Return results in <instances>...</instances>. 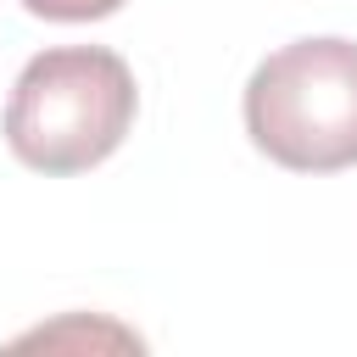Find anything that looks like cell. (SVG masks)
Instances as JSON below:
<instances>
[{"mask_svg": "<svg viewBox=\"0 0 357 357\" xmlns=\"http://www.w3.org/2000/svg\"><path fill=\"white\" fill-rule=\"evenodd\" d=\"M134 112L139 89L117 50L56 45L17 73L6 100V145L33 173H89L128 139Z\"/></svg>", "mask_w": 357, "mask_h": 357, "instance_id": "obj_1", "label": "cell"}, {"mask_svg": "<svg viewBox=\"0 0 357 357\" xmlns=\"http://www.w3.org/2000/svg\"><path fill=\"white\" fill-rule=\"evenodd\" d=\"M245 134L290 173L357 167V39H296L245 78Z\"/></svg>", "mask_w": 357, "mask_h": 357, "instance_id": "obj_2", "label": "cell"}, {"mask_svg": "<svg viewBox=\"0 0 357 357\" xmlns=\"http://www.w3.org/2000/svg\"><path fill=\"white\" fill-rule=\"evenodd\" d=\"M128 0H22V11L45 17V22H100L112 11H123Z\"/></svg>", "mask_w": 357, "mask_h": 357, "instance_id": "obj_3", "label": "cell"}]
</instances>
